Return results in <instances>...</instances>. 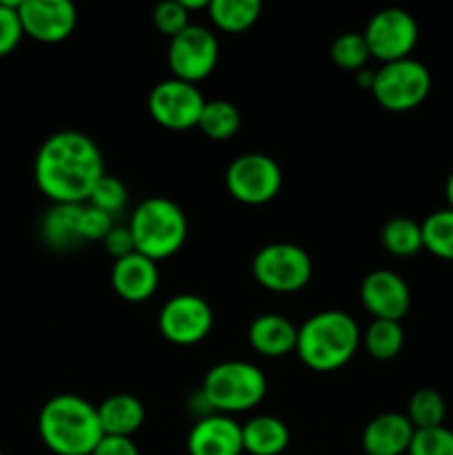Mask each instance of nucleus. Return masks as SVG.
<instances>
[{
	"label": "nucleus",
	"instance_id": "obj_1",
	"mask_svg": "<svg viewBox=\"0 0 453 455\" xmlns=\"http://www.w3.org/2000/svg\"><path fill=\"white\" fill-rule=\"evenodd\" d=\"M102 176L100 147L80 132L53 133L36 154V185L53 204H87Z\"/></svg>",
	"mask_w": 453,
	"mask_h": 455
},
{
	"label": "nucleus",
	"instance_id": "obj_2",
	"mask_svg": "<svg viewBox=\"0 0 453 455\" xmlns=\"http://www.w3.org/2000/svg\"><path fill=\"white\" fill-rule=\"evenodd\" d=\"M38 434L44 447L56 455H91L105 438L98 409L74 394L53 395L44 403Z\"/></svg>",
	"mask_w": 453,
	"mask_h": 455
},
{
	"label": "nucleus",
	"instance_id": "obj_3",
	"mask_svg": "<svg viewBox=\"0 0 453 455\" xmlns=\"http://www.w3.org/2000/svg\"><path fill=\"white\" fill-rule=\"evenodd\" d=\"M362 342L358 324L338 309L320 311L298 329L296 354L314 371H336L345 367Z\"/></svg>",
	"mask_w": 453,
	"mask_h": 455
},
{
	"label": "nucleus",
	"instance_id": "obj_4",
	"mask_svg": "<svg viewBox=\"0 0 453 455\" xmlns=\"http://www.w3.org/2000/svg\"><path fill=\"white\" fill-rule=\"evenodd\" d=\"M187 216L173 200L154 196L133 209L129 231L133 235L136 251L154 262L171 258L187 240Z\"/></svg>",
	"mask_w": 453,
	"mask_h": 455
},
{
	"label": "nucleus",
	"instance_id": "obj_5",
	"mask_svg": "<svg viewBox=\"0 0 453 455\" xmlns=\"http://www.w3.org/2000/svg\"><path fill=\"white\" fill-rule=\"evenodd\" d=\"M200 395L211 413L234 416L258 407L265 400L266 378L256 364L244 360H226L209 369Z\"/></svg>",
	"mask_w": 453,
	"mask_h": 455
},
{
	"label": "nucleus",
	"instance_id": "obj_6",
	"mask_svg": "<svg viewBox=\"0 0 453 455\" xmlns=\"http://www.w3.org/2000/svg\"><path fill=\"white\" fill-rule=\"evenodd\" d=\"M431 92V74L420 60L386 62L373 74L371 93L378 105L386 111H411L426 100Z\"/></svg>",
	"mask_w": 453,
	"mask_h": 455
},
{
	"label": "nucleus",
	"instance_id": "obj_7",
	"mask_svg": "<svg viewBox=\"0 0 453 455\" xmlns=\"http://www.w3.org/2000/svg\"><path fill=\"white\" fill-rule=\"evenodd\" d=\"M253 278L274 293H296L306 287L314 274L309 253L293 243H274L262 247L251 262Z\"/></svg>",
	"mask_w": 453,
	"mask_h": 455
},
{
	"label": "nucleus",
	"instance_id": "obj_8",
	"mask_svg": "<svg viewBox=\"0 0 453 455\" xmlns=\"http://www.w3.org/2000/svg\"><path fill=\"white\" fill-rule=\"evenodd\" d=\"M226 189L242 204H266L282 189V169L265 154H242L226 169Z\"/></svg>",
	"mask_w": 453,
	"mask_h": 455
},
{
	"label": "nucleus",
	"instance_id": "obj_9",
	"mask_svg": "<svg viewBox=\"0 0 453 455\" xmlns=\"http://www.w3.org/2000/svg\"><path fill=\"white\" fill-rule=\"evenodd\" d=\"M218 53L220 44L213 31L203 25H189L169 40L167 62L173 78L195 84L211 76L218 65Z\"/></svg>",
	"mask_w": 453,
	"mask_h": 455
},
{
	"label": "nucleus",
	"instance_id": "obj_10",
	"mask_svg": "<svg viewBox=\"0 0 453 455\" xmlns=\"http://www.w3.org/2000/svg\"><path fill=\"white\" fill-rule=\"evenodd\" d=\"M204 102L207 100L195 84L169 78L151 89L147 107H149L151 118L160 127L169 129V132H187V129L198 127Z\"/></svg>",
	"mask_w": 453,
	"mask_h": 455
},
{
	"label": "nucleus",
	"instance_id": "obj_11",
	"mask_svg": "<svg viewBox=\"0 0 453 455\" xmlns=\"http://www.w3.org/2000/svg\"><path fill=\"white\" fill-rule=\"evenodd\" d=\"M213 311L204 298L180 293L164 302L158 315V329L171 345L191 347L203 342L211 333Z\"/></svg>",
	"mask_w": 453,
	"mask_h": 455
},
{
	"label": "nucleus",
	"instance_id": "obj_12",
	"mask_svg": "<svg viewBox=\"0 0 453 455\" xmlns=\"http://www.w3.org/2000/svg\"><path fill=\"white\" fill-rule=\"evenodd\" d=\"M364 40L373 58L386 62L411 58L409 53L417 44V22L409 12L398 7H389L378 12L364 29Z\"/></svg>",
	"mask_w": 453,
	"mask_h": 455
},
{
	"label": "nucleus",
	"instance_id": "obj_13",
	"mask_svg": "<svg viewBox=\"0 0 453 455\" xmlns=\"http://www.w3.org/2000/svg\"><path fill=\"white\" fill-rule=\"evenodd\" d=\"M25 36L44 44H56L69 38L78 22V12L69 0H20Z\"/></svg>",
	"mask_w": 453,
	"mask_h": 455
},
{
	"label": "nucleus",
	"instance_id": "obj_14",
	"mask_svg": "<svg viewBox=\"0 0 453 455\" xmlns=\"http://www.w3.org/2000/svg\"><path fill=\"white\" fill-rule=\"evenodd\" d=\"M362 307L373 315V320H400L411 307V291L404 278L386 269H376L360 284Z\"/></svg>",
	"mask_w": 453,
	"mask_h": 455
},
{
	"label": "nucleus",
	"instance_id": "obj_15",
	"mask_svg": "<svg viewBox=\"0 0 453 455\" xmlns=\"http://www.w3.org/2000/svg\"><path fill=\"white\" fill-rule=\"evenodd\" d=\"M189 455H242V425L225 413L200 418L187 438Z\"/></svg>",
	"mask_w": 453,
	"mask_h": 455
},
{
	"label": "nucleus",
	"instance_id": "obj_16",
	"mask_svg": "<svg viewBox=\"0 0 453 455\" xmlns=\"http://www.w3.org/2000/svg\"><path fill=\"white\" fill-rule=\"evenodd\" d=\"M158 262L138 251L115 260L114 269H111V287L127 302L149 300L158 289Z\"/></svg>",
	"mask_w": 453,
	"mask_h": 455
},
{
	"label": "nucleus",
	"instance_id": "obj_17",
	"mask_svg": "<svg viewBox=\"0 0 453 455\" xmlns=\"http://www.w3.org/2000/svg\"><path fill=\"white\" fill-rule=\"evenodd\" d=\"M413 434L416 429L404 413H380L364 427L362 449L367 455H404Z\"/></svg>",
	"mask_w": 453,
	"mask_h": 455
},
{
	"label": "nucleus",
	"instance_id": "obj_18",
	"mask_svg": "<svg viewBox=\"0 0 453 455\" xmlns=\"http://www.w3.org/2000/svg\"><path fill=\"white\" fill-rule=\"evenodd\" d=\"M249 345L265 358H282L296 351L298 327L280 314H262L249 324Z\"/></svg>",
	"mask_w": 453,
	"mask_h": 455
},
{
	"label": "nucleus",
	"instance_id": "obj_19",
	"mask_svg": "<svg viewBox=\"0 0 453 455\" xmlns=\"http://www.w3.org/2000/svg\"><path fill=\"white\" fill-rule=\"evenodd\" d=\"M84 204H53L40 222V235L53 251H74L83 238Z\"/></svg>",
	"mask_w": 453,
	"mask_h": 455
},
{
	"label": "nucleus",
	"instance_id": "obj_20",
	"mask_svg": "<svg viewBox=\"0 0 453 455\" xmlns=\"http://www.w3.org/2000/svg\"><path fill=\"white\" fill-rule=\"evenodd\" d=\"M98 420L102 434L114 438H131L145 425V404L131 394L109 395L98 404Z\"/></svg>",
	"mask_w": 453,
	"mask_h": 455
},
{
	"label": "nucleus",
	"instance_id": "obj_21",
	"mask_svg": "<svg viewBox=\"0 0 453 455\" xmlns=\"http://www.w3.org/2000/svg\"><path fill=\"white\" fill-rule=\"evenodd\" d=\"M289 440L287 425L275 416H256L242 425V447L249 455H284Z\"/></svg>",
	"mask_w": 453,
	"mask_h": 455
},
{
	"label": "nucleus",
	"instance_id": "obj_22",
	"mask_svg": "<svg viewBox=\"0 0 453 455\" xmlns=\"http://www.w3.org/2000/svg\"><path fill=\"white\" fill-rule=\"evenodd\" d=\"M262 4L258 0H211L209 16L220 31L240 34L256 25L260 18Z\"/></svg>",
	"mask_w": 453,
	"mask_h": 455
},
{
	"label": "nucleus",
	"instance_id": "obj_23",
	"mask_svg": "<svg viewBox=\"0 0 453 455\" xmlns=\"http://www.w3.org/2000/svg\"><path fill=\"white\" fill-rule=\"evenodd\" d=\"M382 247L395 258H411L425 249L422 227L411 218H391L380 231Z\"/></svg>",
	"mask_w": 453,
	"mask_h": 455
},
{
	"label": "nucleus",
	"instance_id": "obj_24",
	"mask_svg": "<svg viewBox=\"0 0 453 455\" xmlns=\"http://www.w3.org/2000/svg\"><path fill=\"white\" fill-rule=\"evenodd\" d=\"M240 123L242 118L238 107L231 105L229 100H207L200 114L198 129L211 140H229L238 133Z\"/></svg>",
	"mask_w": 453,
	"mask_h": 455
},
{
	"label": "nucleus",
	"instance_id": "obj_25",
	"mask_svg": "<svg viewBox=\"0 0 453 455\" xmlns=\"http://www.w3.org/2000/svg\"><path fill=\"white\" fill-rule=\"evenodd\" d=\"M362 342L369 355H373L380 363H386L402 351L404 329L395 320H373L367 331L362 333Z\"/></svg>",
	"mask_w": 453,
	"mask_h": 455
},
{
	"label": "nucleus",
	"instance_id": "obj_26",
	"mask_svg": "<svg viewBox=\"0 0 453 455\" xmlns=\"http://www.w3.org/2000/svg\"><path fill=\"white\" fill-rule=\"evenodd\" d=\"M422 244L442 260H453V209H440L422 222Z\"/></svg>",
	"mask_w": 453,
	"mask_h": 455
},
{
	"label": "nucleus",
	"instance_id": "obj_27",
	"mask_svg": "<svg viewBox=\"0 0 453 455\" xmlns=\"http://www.w3.org/2000/svg\"><path fill=\"white\" fill-rule=\"evenodd\" d=\"M447 404L435 389H417L407 407V418L413 429H433L444 425Z\"/></svg>",
	"mask_w": 453,
	"mask_h": 455
},
{
	"label": "nucleus",
	"instance_id": "obj_28",
	"mask_svg": "<svg viewBox=\"0 0 453 455\" xmlns=\"http://www.w3.org/2000/svg\"><path fill=\"white\" fill-rule=\"evenodd\" d=\"M369 58H371V52H369V44L362 34L349 31V34H342L333 40L331 60L336 62L340 69L355 71V74H358V71L364 69Z\"/></svg>",
	"mask_w": 453,
	"mask_h": 455
},
{
	"label": "nucleus",
	"instance_id": "obj_29",
	"mask_svg": "<svg viewBox=\"0 0 453 455\" xmlns=\"http://www.w3.org/2000/svg\"><path fill=\"white\" fill-rule=\"evenodd\" d=\"M127 200H129V194L124 182L114 176H107L105 173V176L98 180V185L93 187L87 204L109 213V216H115V213H120L124 207H127Z\"/></svg>",
	"mask_w": 453,
	"mask_h": 455
},
{
	"label": "nucleus",
	"instance_id": "obj_30",
	"mask_svg": "<svg viewBox=\"0 0 453 455\" xmlns=\"http://www.w3.org/2000/svg\"><path fill=\"white\" fill-rule=\"evenodd\" d=\"M407 455H453V431L444 425L416 429Z\"/></svg>",
	"mask_w": 453,
	"mask_h": 455
},
{
	"label": "nucleus",
	"instance_id": "obj_31",
	"mask_svg": "<svg viewBox=\"0 0 453 455\" xmlns=\"http://www.w3.org/2000/svg\"><path fill=\"white\" fill-rule=\"evenodd\" d=\"M18 7H20V0L18 3L0 0V58L9 56L25 36Z\"/></svg>",
	"mask_w": 453,
	"mask_h": 455
},
{
	"label": "nucleus",
	"instance_id": "obj_32",
	"mask_svg": "<svg viewBox=\"0 0 453 455\" xmlns=\"http://www.w3.org/2000/svg\"><path fill=\"white\" fill-rule=\"evenodd\" d=\"M154 27L163 36H169V40L176 38L180 31H185L189 22V12L185 9V4L180 0H167V3L155 4L154 9Z\"/></svg>",
	"mask_w": 453,
	"mask_h": 455
},
{
	"label": "nucleus",
	"instance_id": "obj_33",
	"mask_svg": "<svg viewBox=\"0 0 453 455\" xmlns=\"http://www.w3.org/2000/svg\"><path fill=\"white\" fill-rule=\"evenodd\" d=\"M114 227H115L114 216H109V213L91 207V204H84V209H83L84 243H98V240H105L107 234H109Z\"/></svg>",
	"mask_w": 453,
	"mask_h": 455
},
{
	"label": "nucleus",
	"instance_id": "obj_34",
	"mask_svg": "<svg viewBox=\"0 0 453 455\" xmlns=\"http://www.w3.org/2000/svg\"><path fill=\"white\" fill-rule=\"evenodd\" d=\"M102 244H105V249L115 258V260L136 253V244H133V235L131 231H129V225L127 227L115 225L114 229L107 234V238L102 240Z\"/></svg>",
	"mask_w": 453,
	"mask_h": 455
},
{
	"label": "nucleus",
	"instance_id": "obj_35",
	"mask_svg": "<svg viewBox=\"0 0 453 455\" xmlns=\"http://www.w3.org/2000/svg\"><path fill=\"white\" fill-rule=\"evenodd\" d=\"M91 455H140L136 443L131 438H114V435H105L93 449Z\"/></svg>",
	"mask_w": 453,
	"mask_h": 455
},
{
	"label": "nucleus",
	"instance_id": "obj_36",
	"mask_svg": "<svg viewBox=\"0 0 453 455\" xmlns=\"http://www.w3.org/2000/svg\"><path fill=\"white\" fill-rule=\"evenodd\" d=\"M185 4L187 12H200V9H207L209 12V0H180Z\"/></svg>",
	"mask_w": 453,
	"mask_h": 455
},
{
	"label": "nucleus",
	"instance_id": "obj_37",
	"mask_svg": "<svg viewBox=\"0 0 453 455\" xmlns=\"http://www.w3.org/2000/svg\"><path fill=\"white\" fill-rule=\"evenodd\" d=\"M373 74H376V71H367V69L358 71V83H360V87H362V89H369V92H371Z\"/></svg>",
	"mask_w": 453,
	"mask_h": 455
},
{
	"label": "nucleus",
	"instance_id": "obj_38",
	"mask_svg": "<svg viewBox=\"0 0 453 455\" xmlns=\"http://www.w3.org/2000/svg\"><path fill=\"white\" fill-rule=\"evenodd\" d=\"M444 194H447L449 209H453V172L449 173V178H447V187H444Z\"/></svg>",
	"mask_w": 453,
	"mask_h": 455
},
{
	"label": "nucleus",
	"instance_id": "obj_39",
	"mask_svg": "<svg viewBox=\"0 0 453 455\" xmlns=\"http://www.w3.org/2000/svg\"><path fill=\"white\" fill-rule=\"evenodd\" d=\"M0 455H4V453H3V451H0Z\"/></svg>",
	"mask_w": 453,
	"mask_h": 455
}]
</instances>
